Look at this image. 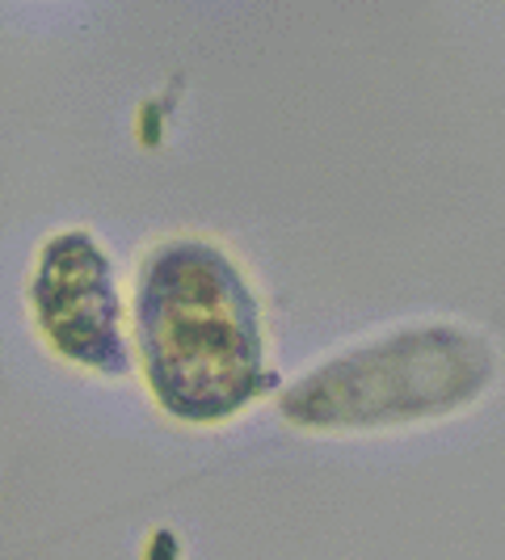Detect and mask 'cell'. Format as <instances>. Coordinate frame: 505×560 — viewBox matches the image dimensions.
Instances as JSON below:
<instances>
[{
  "label": "cell",
  "mask_w": 505,
  "mask_h": 560,
  "mask_svg": "<svg viewBox=\"0 0 505 560\" xmlns=\"http://www.w3.org/2000/svg\"><path fill=\"white\" fill-rule=\"evenodd\" d=\"M493 380V350L468 329L430 325L341 354L282 393V418L308 430H371L443 418Z\"/></svg>",
  "instance_id": "cell-2"
},
{
  "label": "cell",
  "mask_w": 505,
  "mask_h": 560,
  "mask_svg": "<svg viewBox=\"0 0 505 560\" xmlns=\"http://www.w3.org/2000/svg\"><path fill=\"white\" fill-rule=\"evenodd\" d=\"M136 341L148 388L177 421H227L279 384L266 371L261 312L249 282L211 241H168L143 257Z\"/></svg>",
  "instance_id": "cell-1"
},
{
  "label": "cell",
  "mask_w": 505,
  "mask_h": 560,
  "mask_svg": "<svg viewBox=\"0 0 505 560\" xmlns=\"http://www.w3.org/2000/svg\"><path fill=\"white\" fill-rule=\"evenodd\" d=\"M30 304L56 354L106 375L131 366L118 329V291L106 249L89 232H59L43 245L38 270L30 279Z\"/></svg>",
  "instance_id": "cell-3"
}]
</instances>
